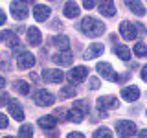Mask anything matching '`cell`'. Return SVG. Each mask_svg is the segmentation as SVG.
Instances as JSON below:
<instances>
[{"mask_svg":"<svg viewBox=\"0 0 147 138\" xmlns=\"http://www.w3.org/2000/svg\"><path fill=\"white\" fill-rule=\"evenodd\" d=\"M81 30L88 37H99V35H103V31H105V24L101 20H98V18H94V17H85L83 22H81Z\"/></svg>","mask_w":147,"mask_h":138,"instance_id":"cell-1","label":"cell"},{"mask_svg":"<svg viewBox=\"0 0 147 138\" xmlns=\"http://www.w3.org/2000/svg\"><path fill=\"white\" fill-rule=\"evenodd\" d=\"M86 110H88V103H86V101H83V99L76 101L74 107L68 110V120H70V122H76V123H81Z\"/></svg>","mask_w":147,"mask_h":138,"instance_id":"cell-2","label":"cell"},{"mask_svg":"<svg viewBox=\"0 0 147 138\" xmlns=\"http://www.w3.org/2000/svg\"><path fill=\"white\" fill-rule=\"evenodd\" d=\"M96 68H98V72H99V76L103 77V79H107V81H121V79H125L127 76H116V72H114V68L110 66L109 63H98L96 64Z\"/></svg>","mask_w":147,"mask_h":138,"instance_id":"cell-3","label":"cell"},{"mask_svg":"<svg viewBox=\"0 0 147 138\" xmlns=\"http://www.w3.org/2000/svg\"><path fill=\"white\" fill-rule=\"evenodd\" d=\"M86 76H88V68L86 66H74L72 70L66 74L68 81H70L72 85H79V83H83L86 79Z\"/></svg>","mask_w":147,"mask_h":138,"instance_id":"cell-4","label":"cell"},{"mask_svg":"<svg viewBox=\"0 0 147 138\" xmlns=\"http://www.w3.org/2000/svg\"><path fill=\"white\" fill-rule=\"evenodd\" d=\"M116 131L119 138H129L136 133V125L131 120H119V122H116Z\"/></svg>","mask_w":147,"mask_h":138,"instance_id":"cell-5","label":"cell"},{"mask_svg":"<svg viewBox=\"0 0 147 138\" xmlns=\"http://www.w3.org/2000/svg\"><path fill=\"white\" fill-rule=\"evenodd\" d=\"M33 99H35V103L37 105H42V107H50V105H53V94H50L48 90H44V89H39V90H35L33 92Z\"/></svg>","mask_w":147,"mask_h":138,"instance_id":"cell-6","label":"cell"},{"mask_svg":"<svg viewBox=\"0 0 147 138\" xmlns=\"http://www.w3.org/2000/svg\"><path fill=\"white\" fill-rule=\"evenodd\" d=\"M40 77L46 81V83H61L64 79V74L59 70V68H44Z\"/></svg>","mask_w":147,"mask_h":138,"instance_id":"cell-7","label":"cell"},{"mask_svg":"<svg viewBox=\"0 0 147 138\" xmlns=\"http://www.w3.org/2000/svg\"><path fill=\"white\" fill-rule=\"evenodd\" d=\"M119 33H121L123 39H127V41H134L136 37H138L136 24H132V22H129V20H123L121 24H119Z\"/></svg>","mask_w":147,"mask_h":138,"instance_id":"cell-8","label":"cell"},{"mask_svg":"<svg viewBox=\"0 0 147 138\" xmlns=\"http://www.w3.org/2000/svg\"><path fill=\"white\" fill-rule=\"evenodd\" d=\"M11 13L17 20H24L28 17V6H26L24 0H15V2L11 4Z\"/></svg>","mask_w":147,"mask_h":138,"instance_id":"cell-9","label":"cell"},{"mask_svg":"<svg viewBox=\"0 0 147 138\" xmlns=\"http://www.w3.org/2000/svg\"><path fill=\"white\" fill-rule=\"evenodd\" d=\"M33 64H35V55L30 53V52H22L17 57V66L20 68V70H28V68H31Z\"/></svg>","mask_w":147,"mask_h":138,"instance_id":"cell-10","label":"cell"},{"mask_svg":"<svg viewBox=\"0 0 147 138\" xmlns=\"http://www.w3.org/2000/svg\"><path fill=\"white\" fill-rule=\"evenodd\" d=\"M26 39H28V44L30 46H39L40 41H42V35H40V30L35 26H30L26 31Z\"/></svg>","mask_w":147,"mask_h":138,"instance_id":"cell-11","label":"cell"},{"mask_svg":"<svg viewBox=\"0 0 147 138\" xmlns=\"http://www.w3.org/2000/svg\"><path fill=\"white\" fill-rule=\"evenodd\" d=\"M121 98L125 101H136L140 98V89L136 85H129V87H123L121 89Z\"/></svg>","mask_w":147,"mask_h":138,"instance_id":"cell-12","label":"cell"},{"mask_svg":"<svg viewBox=\"0 0 147 138\" xmlns=\"http://www.w3.org/2000/svg\"><path fill=\"white\" fill-rule=\"evenodd\" d=\"M7 109H9V114H11V116L15 118L17 122H22V120H24V110H22L20 103H18L17 99H9Z\"/></svg>","mask_w":147,"mask_h":138,"instance_id":"cell-13","label":"cell"},{"mask_svg":"<svg viewBox=\"0 0 147 138\" xmlns=\"http://www.w3.org/2000/svg\"><path fill=\"white\" fill-rule=\"evenodd\" d=\"M99 13L105 15V17H114L116 15L114 0H99Z\"/></svg>","mask_w":147,"mask_h":138,"instance_id":"cell-14","label":"cell"},{"mask_svg":"<svg viewBox=\"0 0 147 138\" xmlns=\"http://www.w3.org/2000/svg\"><path fill=\"white\" fill-rule=\"evenodd\" d=\"M50 13H52V9L48 6H42V4H37L33 7V17H35V20H39V22H44L46 18L50 17Z\"/></svg>","mask_w":147,"mask_h":138,"instance_id":"cell-15","label":"cell"},{"mask_svg":"<svg viewBox=\"0 0 147 138\" xmlns=\"http://www.w3.org/2000/svg\"><path fill=\"white\" fill-rule=\"evenodd\" d=\"M118 99L114 96H103V98H98V107L99 110H105V109H116L118 107Z\"/></svg>","mask_w":147,"mask_h":138,"instance_id":"cell-16","label":"cell"},{"mask_svg":"<svg viewBox=\"0 0 147 138\" xmlns=\"http://www.w3.org/2000/svg\"><path fill=\"white\" fill-rule=\"evenodd\" d=\"M103 44L101 43H94V44H88V48L85 50V59H96L103 53Z\"/></svg>","mask_w":147,"mask_h":138,"instance_id":"cell-17","label":"cell"},{"mask_svg":"<svg viewBox=\"0 0 147 138\" xmlns=\"http://www.w3.org/2000/svg\"><path fill=\"white\" fill-rule=\"evenodd\" d=\"M53 63L55 64H59V66H68V64H72V53L70 52H57L53 55Z\"/></svg>","mask_w":147,"mask_h":138,"instance_id":"cell-18","label":"cell"},{"mask_svg":"<svg viewBox=\"0 0 147 138\" xmlns=\"http://www.w3.org/2000/svg\"><path fill=\"white\" fill-rule=\"evenodd\" d=\"M53 46H57L61 52H70V39H68L66 35H57L52 39Z\"/></svg>","mask_w":147,"mask_h":138,"instance_id":"cell-19","label":"cell"},{"mask_svg":"<svg viewBox=\"0 0 147 138\" xmlns=\"http://www.w3.org/2000/svg\"><path fill=\"white\" fill-rule=\"evenodd\" d=\"M125 4L134 15H145V6L142 4V0H125Z\"/></svg>","mask_w":147,"mask_h":138,"instance_id":"cell-20","label":"cell"},{"mask_svg":"<svg viewBox=\"0 0 147 138\" xmlns=\"http://www.w3.org/2000/svg\"><path fill=\"white\" fill-rule=\"evenodd\" d=\"M0 41H4L7 46H17V44H20L18 43V39H17V35H15V31H11V30H6V31H2L0 33Z\"/></svg>","mask_w":147,"mask_h":138,"instance_id":"cell-21","label":"cell"},{"mask_svg":"<svg viewBox=\"0 0 147 138\" xmlns=\"http://www.w3.org/2000/svg\"><path fill=\"white\" fill-rule=\"evenodd\" d=\"M64 15H66L68 18H76L77 15H79V6H77L74 0H68V2L64 4Z\"/></svg>","mask_w":147,"mask_h":138,"instance_id":"cell-22","label":"cell"},{"mask_svg":"<svg viewBox=\"0 0 147 138\" xmlns=\"http://www.w3.org/2000/svg\"><path fill=\"white\" fill-rule=\"evenodd\" d=\"M39 125L42 127V129H48V131H52V129H55V125H57V118L55 116H42V118H39Z\"/></svg>","mask_w":147,"mask_h":138,"instance_id":"cell-23","label":"cell"},{"mask_svg":"<svg viewBox=\"0 0 147 138\" xmlns=\"http://www.w3.org/2000/svg\"><path fill=\"white\" fill-rule=\"evenodd\" d=\"M114 53H116L119 59H123V61H129V59H131V50H129L125 44H116L114 46Z\"/></svg>","mask_w":147,"mask_h":138,"instance_id":"cell-24","label":"cell"},{"mask_svg":"<svg viewBox=\"0 0 147 138\" xmlns=\"http://www.w3.org/2000/svg\"><path fill=\"white\" fill-rule=\"evenodd\" d=\"M13 87L17 89L18 94H24V96H26V94H30V85H28L26 81H22V79L15 81V83H13Z\"/></svg>","mask_w":147,"mask_h":138,"instance_id":"cell-25","label":"cell"},{"mask_svg":"<svg viewBox=\"0 0 147 138\" xmlns=\"http://www.w3.org/2000/svg\"><path fill=\"white\" fill-rule=\"evenodd\" d=\"M18 138H33V127H31L30 123L22 125L18 129Z\"/></svg>","mask_w":147,"mask_h":138,"instance_id":"cell-26","label":"cell"},{"mask_svg":"<svg viewBox=\"0 0 147 138\" xmlns=\"http://www.w3.org/2000/svg\"><path fill=\"white\" fill-rule=\"evenodd\" d=\"M74 96H76V89H72V87H63V90L59 92V99L74 98Z\"/></svg>","mask_w":147,"mask_h":138,"instance_id":"cell-27","label":"cell"},{"mask_svg":"<svg viewBox=\"0 0 147 138\" xmlns=\"http://www.w3.org/2000/svg\"><path fill=\"white\" fill-rule=\"evenodd\" d=\"M134 55L136 57H147V44H144V43L134 44Z\"/></svg>","mask_w":147,"mask_h":138,"instance_id":"cell-28","label":"cell"},{"mask_svg":"<svg viewBox=\"0 0 147 138\" xmlns=\"http://www.w3.org/2000/svg\"><path fill=\"white\" fill-rule=\"evenodd\" d=\"M94 138H112V133L107 127H99L94 131Z\"/></svg>","mask_w":147,"mask_h":138,"instance_id":"cell-29","label":"cell"},{"mask_svg":"<svg viewBox=\"0 0 147 138\" xmlns=\"http://www.w3.org/2000/svg\"><path fill=\"white\" fill-rule=\"evenodd\" d=\"M7 103H9L7 94H6V92H0V107H2V105H7Z\"/></svg>","mask_w":147,"mask_h":138,"instance_id":"cell-30","label":"cell"},{"mask_svg":"<svg viewBox=\"0 0 147 138\" xmlns=\"http://www.w3.org/2000/svg\"><path fill=\"white\" fill-rule=\"evenodd\" d=\"M6 127H7V116L0 112V129H6Z\"/></svg>","mask_w":147,"mask_h":138,"instance_id":"cell-31","label":"cell"},{"mask_svg":"<svg viewBox=\"0 0 147 138\" xmlns=\"http://www.w3.org/2000/svg\"><path fill=\"white\" fill-rule=\"evenodd\" d=\"M96 6V0H83V7L85 9H92Z\"/></svg>","mask_w":147,"mask_h":138,"instance_id":"cell-32","label":"cell"},{"mask_svg":"<svg viewBox=\"0 0 147 138\" xmlns=\"http://www.w3.org/2000/svg\"><path fill=\"white\" fill-rule=\"evenodd\" d=\"M90 87H92V90L99 89V79H98V77H92V79H90Z\"/></svg>","mask_w":147,"mask_h":138,"instance_id":"cell-33","label":"cell"},{"mask_svg":"<svg viewBox=\"0 0 147 138\" xmlns=\"http://www.w3.org/2000/svg\"><path fill=\"white\" fill-rule=\"evenodd\" d=\"M66 138H85V135H83V133H70Z\"/></svg>","mask_w":147,"mask_h":138,"instance_id":"cell-34","label":"cell"},{"mask_svg":"<svg viewBox=\"0 0 147 138\" xmlns=\"http://www.w3.org/2000/svg\"><path fill=\"white\" fill-rule=\"evenodd\" d=\"M142 79H144V81L147 83V64H145L144 68H142Z\"/></svg>","mask_w":147,"mask_h":138,"instance_id":"cell-35","label":"cell"},{"mask_svg":"<svg viewBox=\"0 0 147 138\" xmlns=\"http://www.w3.org/2000/svg\"><path fill=\"white\" fill-rule=\"evenodd\" d=\"M2 24H6V13L0 9V26H2Z\"/></svg>","mask_w":147,"mask_h":138,"instance_id":"cell-36","label":"cell"},{"mask_svg":"<svg viewBox=\"0 0 147 138\" xmlns=\"http://www.w3.org/2000/svg\"><path fill=\"white\" fill-rule=\"evenodd\" d=\"M136 138H147V129H142L140 133H138V136Z\"/></svg>","mask_w":147,"mask_h":138,"instance_id":"cell-37","label":"cell"},{"mask_svg":"<svg viewBox=\"0 0 147 138\" xmlns=\"http://www.w3.org/2000/svg\"><path fill=\"white\" fill-rule=\"evenodd\" d=\"M4 87H6V79L0 76V89H4Z\"/></svg>","mask_w":147,"mask_h":138,"instance_id":"cell-38","label":"cell"},{"mask_svg":"<svg viewBox=\"0 0 147 138\" xmlns=\"http://www.w3.org/2000/svg\"><path fill=\"white\" fill-rule=\"evenodd\" d=\"M24 2H26V4H31V2H33V0H24Z\"/></svg>","mask_w":147,"mask_h":138,"instance_id":"cell-39","label":"cell"},{"mask_svg":"<svg viewBox=\"0 0 147 138\" xmlns=\"http://www.w3.org/2000/svg\"><path fill=\"white\" fill-rule=\"evenodd\" d=\"M4 138H13V136H4Z\"/></svg>","mask_w":147,"mask_h":138,"instance_id":"cell-40","label":"cell"}]
</instances>
